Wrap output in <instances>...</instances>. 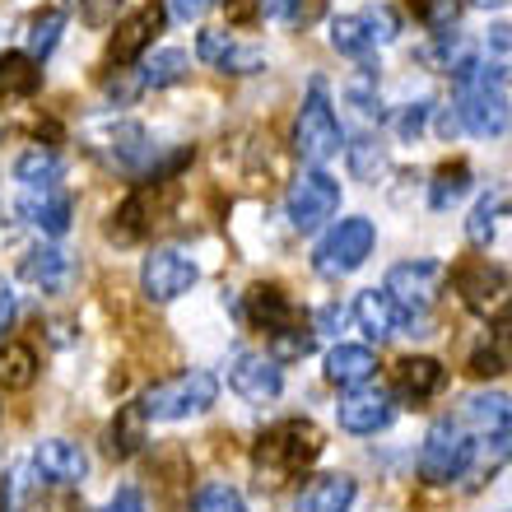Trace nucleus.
I'll use <instances>...</instances> for the list:
<instances>
[{"instance_id": "obj_3", "label": "nucleus", "mask_w": 512, "mask_h": 512, "mask_svg": "<svg viewBox=\"0 0 512 512\" xmlns=\"http://www.w3.org/2000/svg\"><path fill=\"white\" fill-rule=\"evenodd\" d=\"M215 401H219V378L215 373L187 368V373H173V378L154 382V387L140 396V415L159 419V424H177V419L205 415Z\"/></svg>"}, {"instance_id": "obj_15", "label": "nucleus", "mask_w": 512, "mask_h": 512, "mask_svg": "<svg viewBox=\"0 0 512 512\" xmlns=\"http://www.w3.org/2000/svg\"><path fill=\"white\" fill-rule=\"evenodd\" d=\"M163 19H168V10H163L159 0H149V5H140L135 14H126L122 24H117V33H112V61H117V66L140 61V56L154 47V38H159Z\"/></svg>"}, {"instance_id": "obj_7", "label": "nucleus", "mask_w": 512, "mask_h": 512, "mask_svg": "<svg viewBox=\"0 0 512 512\" xmlns=\"http://www.w3.org/2000/svg\"><path fill=\"white\" fill-rule=\"evenodd\" d=\"M396 33H401V14L391 10V5H364V10L331 19V47L340 56H354V61H364L378 47L396 42Z\"/></svg>"}, {"instance_id": "obj_42", "label": "nucleus", "mask_w": 512, "mask_h": 512, "mask_svg": "<svg viewBox=\"0 0 512 512\" xmlns=\"http://www.w3.org/2000/svg\"><path fill=\"white\" fill-rule=\"evenodd\" d=\"M0 512H10V480H0Z\"/></svg>"}, {"instance_id": "obj_4", "label": "nucleus", "mask_w": 512, "mask_h": 512, "mask_svg": "<svg viewBox=\"0 0 512 512\" xmlns=\"http://www.w3.org/2000/svg\"><path fill=\"white\" fill-rule=\"evenodd\" d=\"M471 429L461 419H433L424 443H419V480L424 485H457L471 475Z\"/></svg>"}, {"instance_id": "obj_6", "label": "nucleus", "mask_w": 512, "mask_h": 512, "mask_svg": "<svg viewBox=\"0 0 512 512\" xmlns=\"http://www.w3.org/2000/svg\"><path fill=\"white\" fill-rule=\"evenodd\" d=\"M373 243H378L373 219L350 215V219H340L336 229H331L322 243H317V252H312V266H317V275H326V280H345V275H354V270H359L368 256H373Z\"/></svg>"}, {"instance_id": "obj_24", "label": "nucleus", "mask_w": 512, "mask_h": 512, "mask_svg": "<svg viewBox=\"0 0 512 512\" xmlns=\"http://www.w3.org/2000/svg\"><path fill=\"white\" fill-rule=\"evenodd\" d=\"M187 75H191V56L182 52V47H159V52L145 56L135 84H140V89H173V84H182Z\"/></svg>"}, {"instance_id": "obj_21", "label": "nucleus", "mask_w": 512, "mask_h": 512, "mask_svg": "<svg viewBox=\"0 0 512 512\" xmlns=\"http://www.w3.org/2000/svg\"><path fill=\"white\" fill-rule=\"evenodd\" d=\"M447 382V368L438 364V359H429V354H410V359H401L396 364V391H401L410 405L429 401V396H438Z\"/></svg>"}, {"instance_id": "obj_18", "label": "nucleus", "mask_w": 512, "mask_h": 512, "mask_svg": "<svg viewBox=\"0 0 512 512\" xmlns=\"http://www.w3.org/2000/svg\"><path fill=\"white\" fill-rule=\"evenodd\" d=\"M461 424L480 438H494V433H512V396L503 391H475L461 401Z\"/></svg>"}, {"instance_id": "obj_31", "label": "nucleus", "mask_w": 512, "mask_h": 512, "mask_svg": "<svg viewBox=\"0 0 512 512\" xmlns=\"http://www.w3.org/2000/svg\"><path fill=\"white\" fill-rule=\"evenodd\" d=\"M345 154H350V173L359 177V182H378V177L387 173V149H382V140H373V135H359L354 145H345Z\"/></svg>"}, {"instance_id": "obj_10", "label": "nucleus", "mask_w": 512, "mask_h": 512, "mask_svg": "<svg viewBox=\"0 0 512 512\" xmlns=\"http://www.w3.org/2000/svg\"><path fill=\"white\" fill-rule=\"evenodd\" d=\"M452 289L461 294V303L475 312V317H508L512 312V284L499 266L489 261H466V266L452 275Z\"/></svg>"}, {"instance_id": "obj_35", "label": "nucleus", "mask_w": 512, "mask_h": 512, "mask_svg": "<svg viewBox=\"0 0 512 512\" xmlns=\"http://www.w3.org/2000/svg\"><path fill=\"white\" fill-rule=\"evenodd\" d=\"M256 70H266V52H261V47H243V42H233L229 61H224V75H256Z\"/></svg>"}, {"instance_id": "obj_30", "label": "nucleus", "mask_w": 512, "mask_h": 512, "mask_svg": "<svg viewBox=\"0 0 512 512\" xmlns=\"http://www.w3.org/2000/svg\"><path fill=\"white\" fill-rule=\"evenodd\" d=\"M61 33H66V14H61V10H42L38 19L28 24V56H33V61L42 66V61L56 52Z\"/></svg>"}, {"instance_id": "obj_8", "label": "nucleus", "mask_w": 512, "mask_h": 512, "mask_svg": "<svg viewBox=\"0 0 512 512\" xmlns=\"http://www.w3.org/2000/svg\"><path fill=\"white\" fill-rule=\"evenodd\" d=\"M196 280H201V266L182 247H154L145 256V266H140V294L149 303H173V298L191 294Z\"/></svg>"}, {"instance_id": "obj_28", "label": "nucleus", "mask_w": 512, "mask_h": 512, "mask_svg": "<svg viewBox=\"0 0 512 512\" xmlns=\"http://www.w3.org/2000/svg\"><path fill=\"white\" fill-rule=\"evenodd\" d=\"M145 424L149 419L140 415V405H122L117 410V419L108 424V452L112 457H135L140 447H145Z\"/></svg>"}, {"instance_id": "obj_29", "label": "nucleus", "mask_w": 512, "mask_h": 512, "mask_svg": "<svg viewBox=\"0 0 512 512\" xmlns=\"http://www.w3.org/2000/svg\"><path fill=\"white\" fill-rule=\"evenodd\" d=\"M466 191H471V168H466V163H443V168L433 173L429 205H433V210H452Z\"/></svg>"}, {"instance_id": "obj_27", "label": "nucleus", "mask_w": 512, "mask_h": 512, "mask_svg": "<svg viewBox=\"0 0 512 512\" xmlns=\"http://www.w3.org/2000/svg\"><path fill=\"white\" fill-rule=\"evenodd\" d=\"M33 382H38V350L28 340H5V350H0V387L28 391Z\"/></svg>"}, {"instance_id": "obj_17", "label": "nucleus", "mask_w": 512, "mask_h": 512, "mask_svg": "<svg viewBox=\"0 0 512 512\" xmlns=\"http://www.w3.org/2000/svg\"><path fill=\"white\" fill-rule=\"evenodd\" d=\"M354 475H312L294 494V512H350L354 508Z\"/></svg>"}, {"instance_id": "obj_14", "label": "nucleus", "mask_w": 512, "mask_h": 512, "mask_svg": "<svg viewBox=\"0 0 512 512\" xmlns=\"http://www.w3.org/2000/svg\"><path fill=\"white\" fill-rule=\"evenodd\" d=\"M33 471L47 480V485H61V489H75L84 485V475H89V452L80 443H70V438H42L33 447Z\"/></svg>"}, {"instance_id": "obj_26", "label": "nucleus", "mask_w": 512, "mask_h": 512, "mask_svg": "<svg viewBox=\"0 0 512 512\" xmlns=\"http://www.w3.org/2000/svg\"><path fill=\"white\" fill-rule=\"evenodd\" d=\"M42 89V66L28 52L0 56V98H33Z\"/></svg>"}, {"instance_id": "obj_20", "label": "nucleus", "mask_w": 512, "mask_h": 512, "mask_svg": "<svg viewBox=\"0 0 512 512\" xmlns=\"http://www.w3.org/2000/svg\"><path fill=\"white\" fill-rule=\"evenodd\" d=\"M19 275H24L28 284H38L42 294H61L70 284V275H75V261H70L61 247H33V252H24V261H19Z\"/></svg>"}, {"instance_id": "obj_23", "label": "nucleus", "mask_w": 512, "mask_h": 512, "mask_svg": "<svg viewBox=\"0 0 512 512\" xmlns=\"http://www.w3.org/2000/svg\"><path fill=\"white\" fill-rule=\"evenodd\" d=\"M61 177H66V159L52 145H28L14 159V182L19 187H56Z\"/></svg>"}, {"instance_id": "obj_19", "label": "nucleus", "mask_w": 512, "mask_h": 512, "mask_svg": "<svg viewBox=\"0 0 512 512\" xmlns=\"http://www.w3.org/2000/svg\"><path fill=\"white\" fill-rule=\"evenodd\" d=\"M378 373V354L368 350V345H336V350L326 354V382L331 387H368Z\"/></svg>"}, {"instance_id": "obj_16", "label": "nucleus", "mask_w": 512, "mask_h": 512, "mask_svg": "<svg viewBox=\"0 0 512 512\" xmlns=\"http://www.w3.org/2000/svg\"><path fill=\"white\" fill-rule=\"evenodd\" d=\"M247 322L256 331H266V336H280V331L303 322V312L289 303V294H284L280 284H256L252 294H247Z\"/></svg>"}, {"instance_id": "obj_40", "label": "nucleus", "mask_w": 512, "mask_h": 512, "mask_svg": "<svg viewBox=\"0 0 512 512\" xmlns=\"http://www.w3.org/2000/svg\"><path fill=\"white\" fill-rule=\"evenodd\" d=\"M298 5H303V0H256V10L266 14V19H280V24L284 19H294Z\"/></svg>"}, {"instance_id": "obj_38", "label": "nucleus", "mask_w": 512, "mask_h": 512, "mask_svg": "<svg viewBox=\"0 0 512 512\" xmlns=\"http://www.w3.org/2000/svg\"><path fill=\"white\" fill-rule=\"evenodd\" d=\"M215 5H219V0H168V10H173L177 19H187V24H191V19H205Z\"/></svg>"}, {"instance_id": "obj_12", "label": "nucleus", "mask_w": 512, "mask_h": 512, "mask_svg": "<svg viewBox=\"0 0 512 512\" xmlns=\"http://www.w3.org/2000/svg\"><path fill=\"white\" fill-rule=\"evenodd\" d=\"M19 219L28 229H38L42 238H61L70 233V219H75V201L70 191L56 182V187H19Z\"/></svg>"}, {"instance_id": "obj_43", "label": "nucleus", "mask_w": 512, "mask_h": 512, "mask_svg": "<svg viewBox=\"0 0 512 512\" xmlns=\"http://www.w3.org/2000/svg\"><path fill=\"white\" fill-rule=\"evenodd\" d=\"M475 10H499V5H508V0H471Z\"/></svg>"}, {"instance_id": "obj_22", "label": "nucleus", "mask_w": 512, "mask_h": 512, "mask_svg": "<svg viewBox=\"0 0 512 512\" xmlns=\"http://www.w3.org/2000/svg\"><path fill=\"white\" fill-rule=\"evenodd\" d=\"M354 322L364 326L373 340H387L401 331V308L391 303L387 289H364V294L354 298Z\"/></svg>"}, {"instance_id": "obj_5", "label": "nucleus", "mask_w": 512, "mask_h": 512, "mask_svg": "<svg viewBox=\"0 0 512 512\" xmlns=\"http://www.w3.org/2000/svg\"><path fill=\"white\" fill-rule=\"evenodd\" d=\"M443 280L447 270L438 266V261H429V256H415V261H401V266H391L387 275V289L391 303L401 308V326H424V312L438 303V294H443Z\"/></svg>"}, {"instance_id": "obj_37", "label": "nucleus", "mask_w": 512, "mask_h": 512, "mask_svg": "<svg viewBox=\"0 0 512 512\" xmlns=\"http://www.w3.org/2000/svg\"><path fill=\"white\" fill-rule=\"evenodd\" d=\"M98 512H149V508H145V494H140V489H135V485H122Z\"/></svg>"}, {"instance_id": "obj_32", "label": "nucleus", "mask_w": 512, "mask_h": 512, "mask_svg": "<svg viewBox=\"0 0 512 512\" xmlns=\"http://www.w3.org/2000/svg\"><path fill=\"white\" fill-rule=\"evenodd\" d=\"M503 205H508V196H503V191H494V196H485V201L471 210V219H466V238H471L475 247L494 243V229H499Z\"/></svg>"}, {"instance_id": "obj_41", "label": "nucleus", "mask_w": 512, "mask_h": 512, "mask_svg": "<svg viewBox=\"0 0 512 512\" xmlns=\"http://www.w3.org/2000/svg\"><path fill=\"white\" fill-rule=\"evenodd\" d=\"M10 322H14V289L0 280V336L10 331Z\"/></svg>"}, {"instance_id": "obj_13", "label": "nucleus", "mask_w": 512, "mask_h": 512, "mask_svg": "<svg viewBox=\"0 0 512 512\" xmlns=\"http://www.w3.org/2000/svg\"><path fill=\"white\" fill-rule=\"evenodd\" d=\"M391 415H396V405H391V391H382V387H354L350 396L336 405L340 429L354 433V438L382 433L391 424Z\"/></svg>"}, {"instance_id": "obj_2", "label": "nucleus", "mask_w": 512, "mask_h": 512, "mask_svg": "<svg viewBox=\"0 0 512 512\" xmlns=\"http://www.w3.org/2000/svg\"><path fill=\"white\" fill-rule=\"evenodd\" d=\"M345 149V131H340V117L331 108V89H326L322 75L308 80V94H303V108L294 117V154L312 168H322L326 159H336Z\"/></svg>"}, {"instance_id": "obj_1", "label": "nucleus", "mask_w": 512, "mask_h": 512, "mask_svg": "<svg viewBox=\"0 0 512 512\" xmlns=\"http://www.w3.org/2000/svg\"><path fill=\"white\" fill-rule=\"evenodd\" d=\"M317 457H322V429H317L312 419H284V424H275L270 433H261V443H256V452H252L256 471L266 475L270 485L308 471Z\"/></svg>"}, {"instance_id": "obj_36", "label": "nucleus", "mask_w": 512, "mask_h": 512, "mask_svg": "<svg viewBox=\"0 0 512 512\" xmlns=\"http://www.w3.org/2000/svg\"><path fill=\"white\" fill-rule=\"evenodd\" d=\"M117 5H122V0H75V10H80V19H84V24H94V28L112 24V14H117Z\"/></svg>"}, {"instance_id": "obj_34", "label": "nucleus", "mask_w": 512, "mask_h": 512, "mask_svg": "<svg viewBox=\"0 0 512 512\" xmlns=\"http://www.w3.org/2000/svg\"><path fill=\"white\" fill-rule=\"evenodd\" d=\"M233 33H224V28H205L201 38H196V61L201 66H215V70H224V61H229V52H233Z\"/></svg>"}, {"instance_id": "obj_33", "label": "nucleus", "mask_w": 512, "mask_h": 512, "mask_svg": "<svg viewBox=\"0 0 512 512\" xmlns=\"http://www.w3.org/2000/svg\"><path fill=\"white\" fill-rule=\"evenodd\" d=\"M191 512H247L243 494L224 480H210V485L196 489V499H191Z\"/></svg>"}, {"instance_id": "obj_9", "label": "nucleus", "mask_w": 512, "mask_h": 512, "mask_svg": "<svg viewBox=\"0 0 512 512\" xmlns=\"http://www.w3.org/2000/svg\"><path fill=\"white\" fill-rule=\"evenodd\" d=\"M336 210H340V182L331 173H322V168H308V173L289 187V196H284V215H289V224H294L298 233L322 229Z\"/></svg>"}, {"instance_id": "obj_11", "label": "nucleus", "mask_w": 512, "mask_h": 512, "mask_svg": "<svg viewBox=\"0 0 512 512\" xmlns=\"http://www.w3.org/2000/svg\"><path fill=\"white\" fill-rule=\"evenodd\" d=\"M229 387H233V396H243L247 405H270L284 391V364H275V359L261 350L233 354Z\"/></svg>"}, {"instance_id": "obj_25", "label": "nucleus", "mask_w": 512, "mask_h": 512, "mask_svg": "<svg viewBox=\"0 0 512 512\" xmlns=\"http://www.w3.org/2000/svg\"><path fill=\"white\" fill-rule=\"evenodd\" d=\"M508 368H512V317H503V322H494L485 345L471 354V373L475 378H503Z\"/></svg>"}, {"instance_id": "obj_39", "label": "nucleus", "mask_w": 512, "mask_h": 512, "mask_svg": "<svg viewBox=\"0 0 512 512\" xmlns=\"http://www.w3.org/2000/svg\"><path fill=\"white\" fill-rule=\"evenodd\" d=\"M424 122H429V103H419V108H405L401 117H396V131H401V135H419V131H424Z\"/></svg>"}]
</instances>
